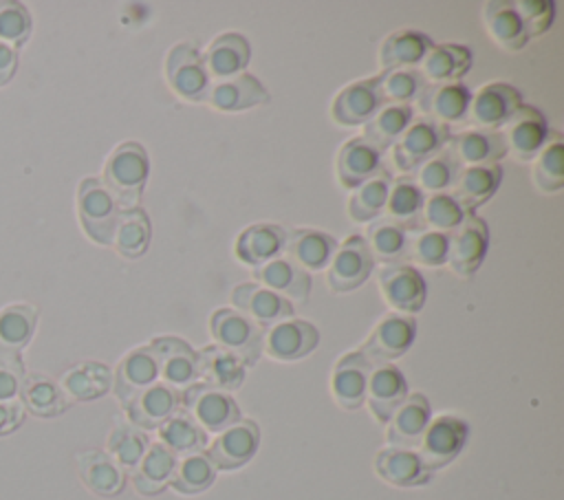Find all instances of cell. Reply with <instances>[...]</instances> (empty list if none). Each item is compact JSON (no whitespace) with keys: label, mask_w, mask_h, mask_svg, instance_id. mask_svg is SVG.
<instances>
[{"label":"cell","mask_w":564,"mask_h":500,"mask_svg":"<svg viewBox=\"0 0 564 500\" xmlns=\"http://www.w3.org/2000/svg\"><path fill=\"white\" fill-rule=\"evenodd\" d=\"M150 174L148 150L137 141L119 143L104 163L101 183L119 205V209L139 207Z\"/></svg>","instance_id":"6da1fadb"},{"label":"cell","mask_w":564,"mask_h":500,"mask_svg":"<svg viewBox=\"0 0 564 500\" xmlns=\"http://www.w3.org/2000/svg\"><path fill=\"white\" fill-rule=\"evenodd\" d=\"M209 333L216 346L236 355L247 368L262 357V326L236 308H216L209 317Z\"/></svg>","instance_id":"7a4b0ae2"},{"label":"cell","mask_w":564,"mask_h":500,"mask_svg":"<svg viewBox=\"0 0 564 500\" xmlns=\"http://www.w3.org/2000/svg\"><path fill=\"white\" fill-rule=\"evenodd\" d=\"M119 205L101 183V178L88 176L77 187V216L82 229L97 244H112V233L119 218Z\"/></svg>","instance_id":"3957f363"},{"label":"cell","mask_w":564,"mask_h":500,"mask_svg":"<svg viewBox=\"0 0 564 500\" xmlns=\"http://www.w3.org/2000/svg\"><path fill=\"white\" fill-rule=\"evenodd\" d=\"M181 407L207 432L220 434L240 421V407L229 392L216 390L207 383H192L181 392Z\"/></svg>","instance_id":"277c9868"},{"label":"cell","mask_w":564,"mask_h":500,"mask_svg":"<svg viewBox=\"0 0 564 500\" xmlns=\"http://www.w3.org/2000/svg\"><path fill=\"white\" fill-rule=\"evenodd\" d=\"M449 139H452V130L445 123H438L434 119H414L392 145L394 148L392 159L397 170L414 172L430 156L447 148Z\"/></svg>","instance_id":"5b68a950"},{"label":"cell","mask_w":564,"mask_h":500,"mask_svg":"<svg viewBox=\"0 0 564 500\" xmlns=\"http://www.w3.org/2000/svg\"><path fill=\"white\" fill-rule=\"evenodd\" d=\"M469 427L460 416L443 414L427 423L421 441H419V458L423 460L427 471L441 469L449 465L465 447Z\"/></svg>","instance_id":"8992f818"},{"label":"cell","mask_w":564,"mask_h":500,"mask_svg":"<svg viewBox=\"0 0 564 500\" xmlns=\"http://www.w3.org/2000/svg\"><path fill=\"white\" fill-rule=\"evenodd\" d=\"M170 88L185 101H203L209 93V75L200 51L189 42H178L165 57Z\"/></svg>","instance_id":"52a82bcc"},{"label":"cell","mask_w":564,"mask_h":500,"mask_svg":"<svg viewBox=\"0 0 564 500\" xmlns=\"http://www.w3.org/2000/svg\"><path fill=\"white\" fill-rule=\"evenodd\" d=\"M375 260L368 251V244L364 236L352 233L341 244H337L328 269H326V282L328 289L335 293H348L352 289H359L372 273Z\"/></svg>","instance_id":"ba28073f"},{"label":"cell","mask_w":564,"mask_h":500,"mask_svg":"<svg viewBox=\"0 0 564 500\" xmlns=\"http://www.w3.org/2000/svg\"><path fill=\"white\" fill-rule=\"evenodd\" d=\"M489 249V227L476 216V211H465L463 222L449 233L447 262L452 271L460 278H469L478 271Z\"/></svg>","instance_id":"9c48e42d"},{"label":"cell","mask_w":564,"mask_h":500,"mask_svg":"<svg viewBox=\"0 0 564 500\" xmlns=\"http://www.w3.org/2000/svg\"><path fill=\"white\" fill-rule=\"evenodd\" d=\"M148 346L156 359L161 383L183 392L198 381V357L185 339L163 335L154 337Z\"/></svg>","instance_id":"30bf717a"},{"label":"cell","mask_w":564,"mask_h":500,"mask_svg":"<svg viewBox=\"0 0 564 500\" xmlns=\"http://www.w3.org/2000/svg\"><path fill=\"white\" fill-rule=\"evenodd\" d=\"M416 337V319L403 313L386 315L368 339L361 344L359 352H364L372 363H388L401 355H405Z\"/></svg>","instance_id":"8fae6325"},{"label":"cell","mask_w":564,"mask_h":500,"mask_svg":"<svg viewBox=\"0 0 564 500\" xmlns=\"http://www.w3.org/2000/svg\"><path fill=\"white\" fill-rule=\"evenodd\" d=\"M260 445V427L251 419H240L231 427L223 430L207 447V458L216 469L231 471L247 465Z\"/></svg>","instance_id":"7c38bea8"},{"label":"cell","mask_w":564,"mask_h":500,"mask_svg":"<svg viewBox=\"0 0 564 500\" xmlns=\"http://www.w3.org/2000/svg\"><path fill=\"white\" fill-rule=\"evenodd\" d=\"M379 289L388 306L403 315L419 313L427 300L423 275L410 264H383L379 271Z\"/></svg>","instance_id":"4fadbf2b"},{"label":"cell","mask_w":564,"mask_h":500,"mask_svg":"<svg viewBox=\"0 0 564 500\" xmlns=\"http://www.w3.org/2000/svg\"><path fill=\"white\" fill-rule=\"evenodd\" d=\"M500 134L507 143V152H511L520 161H529L538 156V152L551 139L546 117L538 108L524 106V104L509 117Z\"/></svg>","instance_id":"5bb4252c"},{"label":"cell","mask_w":564,"mask_h":500,"mask_svg":"<svg viewBox=\"0 0 564 500\" xmlns=\"http://www.w3.org/2000/svg\"><path fill=\"white\" fill-rule=\"evenodd\" d=\"M319 344V330L306 319H282L269 326L262 339V352L275 361H295L313 352Z\"/></svg>","instance_id":"9a60e30c"},{"label":"cell","mask_w":564,"mask_h":500,"mask_svg":"<svg viewBox=\"0 0 564 500\" xmlns=\"http://www.w3.org/2000/svg\"><path fill=\"white\" fill-rule=\"evenodd\" d=\"M522 106V95L511 84L491 81L471 95L467 117L482 130L502 128L509 117Z\"/></svg>","instance_id":"2e32d148"},{"label":"cell","mask_w":564,"mask_h":500,"mask_svg":"<svg viewBox=\"0 0 564 500\" xmlns=\"http://www.w3.org/2000/svg\"><path fill=\"white\" fill-rule=\"evenodd\" d=\"M383 106L379 79L368 77L344 86L333 99L330 115L339 126H361L368 123Z\"/></svg>","instance_id":"e0dca14e"},{"label":"cell","mask_w":564,"mask_h":500,"mask_svg":"<svg viewBox=\"0 0 564 500\" xmlns=\"http://www.w3.org/2000/svg\"><path fill=\"white\" fill-rule=\"evenodd\" d=\"M123 410L134 427L143 432L159 430L172 414L181 410V392L156 381L123 403Z\"/></svg>","instance_id":"ac0fdd59"},{"label":"cell","mask_w":564,"mask_h":500,"mask_svg":"<svg viewBox=\"0 0 564 500\" xmlns=\"http://www.w3.org/2000/svg\"><path fill=\"white\" fill-rule=\"evenodd\" d=\"M372 366L375 363L359 350L339 357L330 377V392L339 407L357 410L364 405Z\"/></svg>","instance_id":"d6986e66"},{"label":"cell","mask_w":564,"mask_h":500,"mask_svg":"<svg viewBox=\"0 0 564 500\" xmlns=\"http://www.w3.org/2000/svg\"><path fill=\"white\" fill-rule=\"evenodd\" d=\"M231 304L236 311L251 317L260 326L291 319L295 315V308L289 300L260 286L258 282H242V284L234 286Z\"/></svg>","instance_id":"ffe728a7"},{"label":"cell","mask_w":564,"mask_h":500,"mask_svg":"<svg viewBox=\"0 0 564 500\" xmlns=\"http://www.w3.org/2000/svg\"><path fill=\"white\" fill-rule=\"evenodd\" d=\"M405 396H408V381L403 372L392 363H375L368 377L366 401H364L368 403L372 416L386 425L392 412L403 403Z\"/></svg>","instance_id":"44dd1931"},{"label":"cell","mask_w":564,"mask_h":500,"mask_svg":"<svg viewBox=\"0 0 564 500\" xmlns=\"http://www.w3.org/2000/svg\"><path fill=\"white\" fill-rule=\"evenodd\" d=\"M430 421H432V407L427 396L419 392L408 394L386 423L388 425L386 438L390 447H405V449L416 447Z\"/></svg>","instance_id":"7402d4cb"},{"label":"cell","mask_w":564,"mask_h":500,"mask_svg":"<svg viewBox=\"0 0 564 500\" xmlns=\"http://www.w3.org/2000/svg\"><path fill=\"white\" fill-rule=\"evenodd\" d=\"M447 148L452 150V154L463 167L494 165L507 154V143L500 130H482V128H471V130L452 134Z\"/></svg>","instance_id":"603a6c76"},{"label":"cell","mask_w":564,"mask_h":500,"mask_svg":"<svg viewBox=\"0 0 564 500\" xmlns=\"http://www.w3.org/2000/svg\"><path fill=\"white\" fill-rule=\"evenodd\" d=\"M159 381V366L150 346H139L130 350L117 366L112 374V390L119 403H128L134 394Z\"/></svg>","instance_id":"cb8c5ba5"},{"label":"cell","mask_w":564,"mask_h":500,"mask_svg":"<svg viewBox=\"0 0 564 500\" xmlns=\"http://www.w3.org/2000/svg\"><path fill=\"white\" fill-rule=\"evenodd\" d=\"M286 247V229L275 222H256L242 229L236 238L234 253L240 262L260 267L275 260Z\"/></svg>","instance_id":"d4e9b609"},{"label":"cell","mask_w":564,"mask_h":500,"mask_svg":"<svg viewBox=\"0 0 564 500\" xmlns=\"http://www.w3.org/2000/svg\"><path fill=\"white\" fill-rule=\"evenodd\" d=\"M77 474L84 487L99 496H119L126 487V471L101 449H86L77 456Z\"/></svg>","instance_id":"484cf974"},{"label":"cell","mask_w":564,"mask_h":500,"mask_svg":"<svg viewBox=\"0 0 564 500\" xmlns=\"http://www.w3.org/2000/svg\"><path fill=\"white\" fill-rule=\"evenodd\" d=\"M205 99L209 101L212 108H216L220 112H238V110H247V108L267 104L269 93L258 81V77H253L249 73H240V75H234L229 79L214 84Z\"/></svg>","instance_id":"4316f807"},{"label":"cell","mask_w":564,"mask_h":500,"mask_svg":"<svg viewBox=\"0 0 564 500\" xmlns=\"http://www.w3.org/2000/svg\"><path fill=\"white\" fill-rule=\"evenodd\" d=\"M377 476L392 487H419L430 482L432 471L425 469L423 460L414 449L383 447L375 456Z\"/></svg>","instance_id":"83f0119b"},{"label":"cell","mask_w":564,"mask_h":500,"mask_svg":"<svg viewBox=\"0 0 564 500\" xmlns=\"http://www.w3.org/2000/svg\"><path fill=\"white\" fill-rule=\"evenodd\" d=\"M253 278L260 286L282 295L284 300L306 302L311 293V275L293 264L289 258H275L260 267H253Z\"/></svg>","instance_id":"f1b7e54d"},{"label":"cell","mask_w":564,"mask_h":500,"mask_svg":"<svg viewBox=\"0 0 564 500\" xmlns=\"http://www.w3.org/2000/svg\"><path fill=\"white\" fill-rule=\"evenodd\" d=\"M381 150L364 137L348 139L337 154V178L346 189L359 187L381 167Z\"/></svg>","instance_id":"f546056e"},{"label":"cell","mask_w":564,"mask_h":500,"mask_svg":"<svg viewBox=\"0 0 564 500\" xmlns=\"http://www.w3.org/2000/svg\"><path fill=\"white\" fill-rule=\"evenodd\" d=\"M198 357V379L200 383H207L216 390H223V392H231V390H238L245 381V374H247V366L236 357L231 355L229 350L212 344V346H205L196 352Z\"/></svg>","instance_id":"4dcf8cb0"},{"label":"cell","mask_w":564,"mask_h":500,"mask_svg":"<svg viewBox=\"0 0 564 500\" xmlns=\"http://www.w3.org/2000/svg\"><path fill=\"white\" fill-rule=\"evenodd\" d=\"M251 59V44L245 35L229 31L218 35L203 55L207 75L216 79H229L240 75Z\"/></svg>","instance_id":"1f68e13d"},{"label":"cell","mask_w":564,"mask_h":500,"mask_svg":"<svg viewBox=\"0 0 564 500\" xmlns=\"http://www.w3.org/2000/svg\"><path fill=\"white\" fill-rule=\"evenodd\" d=\"M335 249H337V240L326 231H317V229L286 231L284 251L289 253V260L300 269H304L306 273L328 267Z\"/></svg>","instance_id":"d6a6232c"},{"label":"cell","mask_w":564,"mask_h":500,"mask_svg":"<svg viewBox=\"0 0 564 500\" xmlns=\"http://www.w3.org/2000/svg\"><path fill=\"white\" fill-rule=\"evenodd\" d=\"M18 399H20L24 412L40 416V419L59 416L70 405V401L66 399L59 383L42 372L24 374Z\"/></svg>","instance_id":"836d02e7"},{"label":"cell","mask_w":564,"mask_h":500,"mask_svg":"<svg viewBox=\"0 0 564 500\" xmlns=\"http://www.w3.org/2000/svg\"><path fill=\"white\" fill-rule=\"evenodd\" d=\"M432 40L416 29H399L390 33L379 48V64L386 70L414 68L432 48Z\"/></svg>","instance_id":"e575fe53"},{"label":"cell","mask_w":564,"mask_h":500,"mask_svg":"<svg viewBox=\"0 0 564 500\" xmlns=\"http://www.w3.org/2000/svg\"><path fill=\"white\" fill-rule=\"evenodd\" d=\"M471 68V51L465 44H434L423 57L421 75L427 84H456Z\"/></svg>","instance_id":"d590c367"},{"label":"cell","mask_w":564,"mask_h":500,"mask_svg":"<svg viewBox=\"0 0 564 500\" xmlns=\"http://www.w3.org/2000/svg\"><path fill=\"white\" fill-rule=\"evenodd\" d=\"M500 181H502L500 163L463 167L452 187V196L463 205L465 211H476L498 192Z\"/></svg>","instance_id":"8d00e7d4"},{"label":"cell","mask_w":564,"mask_h":500,"mask_svg":"<svg viewBox=\"0 0 564 500\" xmlns=\"http://www.w3.org/2000/svg\"><path fill=\"white\" fill-rule=\"evenodd\" d=\"M37 326V311L26 302L0 308V357H20Z\"/></svg>","instance_id":"74e56055"},{"label":"cell","mask_w":564,"mask_h":500,"mask_svg":"<svg viewBox=\"0 0 564 500\" xmlns=\"http://www.w3.org/2000/svg\"><path fill=\"white\" fill-rule=\"evenodd\" d=\"M59 388L68 401H95L110 392L112 370L101 361H84L62 374Z\"/></svg>","instance_id":"f35d334b"},{"label":"cell","mask_w":564,"mask_h":500,"mask_svg":"<svg viewBox=\"0 0 564 500\" xmlns=\"http://www.w3.org/2000/svg\"><path fill=\"white\" fill-rule=\"evenodd\" d=\"M176 456L161 443H152L139 465L132 469V485L141 496H159L170 487Z\"/></svg>","instance_id":"ab89813d"},{"label":"cell","mask_w":564,"mask_h":500,"mask_svg":"<svg viewBox=\"0 0 564 500\" xmlns=\"http://www.w3.org/2000/svg\"><path fill=\"white\" fill-rule=\"evenodd\" d=\"M425 192L412 181V178H397L390 187L386 209L388 220L399 225L405 231H419L423 229L421 225V211L425 205Z\"/></svg>","instance_id":"60d3db41"},{"label":"cell","mask_w":564,"mask_h":500,"mask_svg":"<svg viewBox=\"0 0 564 500\" xmlns=\"http://www.w3.org/2000/svg\"><path fill=\"white\" fill-rule=\"evenodd\" d=\"M482 18H485V26H487L491 40L498 46H502L505 51H520L529 42L527 31L522 26L520 15L516 13L513 2L491 0L485 4Z\"/></svg>","instance_id":"b9f144b4"},{"label":"cell","mask_w":564,"mask_h":500,"mask_svg":"<svg viewBox=\"0 0 564 500\" xmlns=\"http://www.w3.org/2000/svg\"><path fill=\"white\" fill-rule=\"evenodd\" d=\"M394 178L388 167H379L368 181L352 189L348 198V216L357 222L375 220L386 209V200L390 194Z\"/></svg>","instance_id":"7bdbcfd3"},{"label":"cell","mask_w":564,"mask_h":500,"mask_svg":"<svg viewBox=\"0 0 564 500\" xmlns=\"http://www.w3.org/2000/svg\"><path fill=\"white\" fill-rule=\"evenodd\" d=\"M152 238V225L143 207H132V209H121L117 218V227L112 233V244L119 256L123 258H141Z\"/></svg>","instance_id":"ee69618b"},{"label":"cell","mask_w":564,"mask_h":500,"mask_svg":"<svg viewBox=\"0 0 564 500\" xmlns=\"http://www.w3.org/2000/svg\"><path fill=\"white\" fill-rule=\"evenodd\" d=\"M159 443L174 456H189L207 447V432L181 407L159 427Z\"/></svg>","instance_id":"f6af8a7d"},{"label":"cell","mask_w":564,"mask_h":500,"mask_svg":"<svg viewBox=\"0 0 564 500\" xmlns=\"http://www.w3.org/2000/svg\"><path fill=\"white\" fill-rule=\"evenodd\" d=\"M469 101H471V93L460 81L427 88L425 97L421 99V104L434 117V121L445 123V126L463 121L467 117Z\"/></svg>","instance_id":"bcb514c9"},{"label":"cell","mask_w":564,"mask_h":500,"mask_svg":"<svg viewBox=\"0 0 564 500\" xmlns=\"http://www.w3.org/2000/svg\"><path fill=\"white\" fill-rule=\"evenodd\" d=\"M412 121H414L412 106L386 104L368 123H364L366 128L361 137L383 152L386 148L397 143V139L408 130Z\"/></svg>","instance_id":"7dc6e473"},{"label":"cell","mask_w":564,"mask_h":500,"mask_svg":"<svg viewBox=\"0 0 564 500\" xmlns=\"http://www.w3.org/2000/svg\"><path fill=\"white\" fill-rule=\"evenodd\" d=\"M364 240L372 260H379L383 264H399L410 253L408 231L390 222L388 218L370 222Z\"/></svg>","instance_id":"c3c4849f"},{"label":"cell","mask_w":564,"mask_h":500,"mask_svg":"<svg viewBox=\"0 0 564 500\" xmlns=\"http://www.w3.org/2000/svg\"><path fill=\"white\" fill-rule=\"evenodd\" d=\"M379 93L383 104H401L410 106L416 99H423L427 93V81L423 79L419 68H397L377 75Z\"/></svg>","instance_id":"681fc988"},{"label":"cell","mask_w":564,"mask_h":500,"mask_svg":"<svg viewBox=\"0 0 564 500\" xmlns=\"http://www.w3.org/2000/svg\"><path fill=\"white\" fill-rule=\"evenodd\" d=\"M150 447V438L132 423H117L108 436L106 454L126 471H132Z\"/></svg>","instance_id":"f907efd6"},{"label":"cell","mask_w":564,"mask_h":500,"mask_svg":"<svg viewBox=\"0 0 564 500\" xmlns=\"http://www.w3.org/2000/svg\"><path fill=\"white\" fill-rule=\"evenodd\" d=\"M463 165L456 161V156L452 154L449 148H443L441 152H436L434 156H430L425 163H421L414 170V183L423 189V192H432V194H443L447 189L454 187L458 174H460Z\"/></svg>","instance_id":"816d5d0a"},{"label":"cell","mask_w":564,"mask_h":500,"mask_svg":"<svg viewBox=\"0 0 564 500\" xmlns=\"http://www.w3.org/2000/svg\"><path fill=\"white\" fill-rule=\"evenodd\" d=\"M216 471L218 469L212 465V460L207 458L205 452L189 454V456H183L181 460H176L170 487L178 493L194 496V493H200V491H205L214 485Z\"/></svg>","instance_id":"f5cc1de1"},{"label":"cell","mask_w":564,"mask_h":500,"mask_svg":"<svg viewBox=\"0 0 564 500\" xmlns=\"http://www.w3.org/2000/svg\"><path fill=\"white\" fill-rule=\"evenodd\" d=\"M533 181L542 192H560L564 187V145L557 132L538 152L533 165Z\"/></svg>","instance_id":"db71d44e"},{"label":"cell","mask_w":564,"mask_h":500,"mask_svg":"<svg viewBox=\"0 0 564 500\" xmlns=\"http://www.w3.org/2000/svg\"><path fill=\"white\" fill-rule=\"evenodd\" d=\"M465 218L463 205L447 192L432 194L425 198L423 211H421V225L430 227V231H443L452 233Z\"/></svg>","instance_id":"11a10c76"},{"label":"cell","mask_w":564,"mask_h":500,"mask_svg":"<svg viewBox=\"0 0 564 500\" xmlns=\"http://www.w3.org/2000/svg\"><path fill=\"white\" fill-rule=\"evenodd\" d=\"M31 13L22 2L0 0V42L20 46L31 35Z\"/></svg>","instance_id":"9f6ffc18"},{"label":"cell","mask_w":564,"mask_h":500,"mask_svg":"<svg viewBox=\"0 0 564 500\" xmlns=\"http://www.w3.org/2000/svg\"><path fill=\"white\" fill-rule=\"evenodd\" d=\"M516 13L522 20V26L527 31V37H538L546 33L555 18V4L553 0H513Z\"/></svg>","instance_id":"6f0895ef"},{"label":"cell","mask_w":564,"mask_h":500,"mask_svg":"<svg viewBox=\"0 0 564 500\" xmlns=\"http://www.w3.org/2000/svg\"><path fill=\"white\" fill-rule=\"evenodd\" d=\"M447 253H449V233H443V231H423L412 247V256L425 267L445 264Z\"/></svg>","instance_id":"680465c9"},{"label":"cell","mask_w":564,"mask_h":500,"mask_svg":"<svg viewBox=\"0 0 564 500\" xmlns=\"http://www.w3.org/2000/svg\"><path fill=\"white\" fill-rule=\"evenodd\" d=\"M24 374L22 357H0V401L18 399Z\"/></svg>","instance_id":"91938a15"},{"label":"cell","mask_w":564,"mask_h":500,"mask_svg":"<svg viewBox=\"0 0 564 500\" xmlns=\"http://www.w3.org/2000/svg\"><path fill=\"white\" fill-rule=\"evenodd\" d=\"M24 421V407L20 399L0 401V436L15 432Z\"/></svg>","instance_id":"94428289"},{"label":"cell","mask_w":564,"mask_h":500,"mask_svg":"<svg viewBox=\"0 0 564 500\" xmlns=\"http://www.w3.org/2000/svg\"><path fill=\"white\" fill-rule=\"evenodd\" d=\"M18 68V51L4 42H0V86L9 84Z\"/></svg>","instance_id":"6125c7cd"}]
</instances>
